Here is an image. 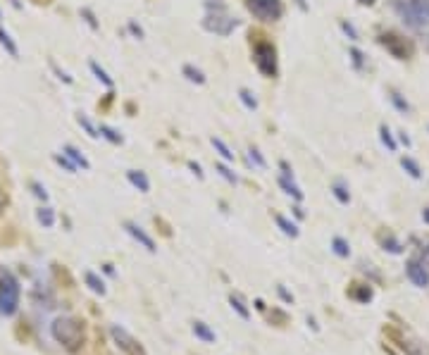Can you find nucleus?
Returning <instances> with one entry per match:
<instances>
[{
  "instance_id": "f3484780",
  "label": "nucleus",
  "mask_w": 429,
  "mask_h": 355,
  "mask_svg": "<svg viewBox=\"0 0 429 355\" xmlns=\"http://www.w3.org/2000/svg\"><path fill=\"white\" fill-rule=\"evenodd\" d=\"M401 167H403V169H405V172H408V174H410L412 179H420V176H422V169H420V164L415 162L412 157H408V155H405V157H401Z\"/></svg>"
},
{
  "instance_id": "4468645a",
  "label": "nucleus",
  "mask_w": 429,
  "mask_h": 355,
  "mask_svg": "<svg viewBox=\"0 0 429 355\" xmlns=\"http://www.w3.org/2000/svg\"><path fill=\"white\" fill-rule=\"evenodd\" d=\"M193 334L201 338V341H205V343H215V331H212L205 322H196V324H193Z\"/></svg>"
},
{
  "instance_id": "7c9ffc66",
  "label": "nucleus",
  "mask_w": 429,
  "mask_h": 355,
  "mask_svg": "<svg viewBox=\"0 0 429 355\" xmlns=\"http://www.w3.org/2000/svg\"><path fill=\"white\" fill-rule=\"evenodd\" d=\"M389 98H391V103L396 105V110H398V112H403V115H405V112H410V105H408V101H403V98H401V93L391 91V96H389Z\"/></svg>"
},
{
  "instance_id": "de8ad7c7",
  "label": "nucleus",
  "mask_w": 429,
  "mask_h": 355,
  "mask_svg": "<svg viewBox=\"0 0 429 355\" xmlns=\"http://www.w3.org/2000/svg\"><path fill=\"white\" fill-rule=\"evenodd\" d=\"M422 217H424V222H427V224H429V208L424 210V212H422Z\"/></svg>"
},
{
  "instance_id": "1a4fd4ad",
  "label": "nucleus",
  "mask_w": 429,
  "mask_h": 355,
  "mask_svg": "<svg viewBox=\"0 0 429 355\" xmlns=\"http://www.w3.org/2000/svg\"><path fill=\"white\" fill-rule=\"evenodd\" d=\"M379 41H382L384 46L389 48V53H391L393 57H398V60H405V57L410 55V48L405 46V43H403L398 36H393V34H389V36H382Z\"/></svg>"
},
{
  "instance_id": "ddd939ff",
  "label": "nucleus",
  "mask_w": 429,
  "mask_h": 355,
  "mask_svg": "<svg viewBox=\"0 0 429 355\" xmlns=\"http://www.w3.org/2000/svg\"><path fill=\"white\" fill-rule=\"evenodd\" d=\"M62 153L67 155V157H69V160H72L76 167H81V169H89V167H91V162H89V160H86V157H83V155L79 153V150H76L74 146H64V148H62Z\"/></svg>"
},
{
  "instance_id": "dca6fc26",
  "label": "nucleus",
  "mask_w": 429,
  "mask_h": 355,
  "mask_svg": "<svg viewBox=\"0 0 429 355\" xmlns=\"http://www.w3.org/2000/svg\"><path fill=\"white\" fill-rule=\"evenodd\" d=\"M0 46L5 48V50H8V53L12 55V57H19V48H17V43L12 41V36H10V34H8V31H5L3 27H0Z\"/></svg>"
},
{
  "instance_id": "6ab92c4d",
  "label": "nucleus",
  "mask_w": 429,
  "mask_h": 355,
  "mask_svg": "<svg viewBox=\"0 0 429 355\" xmlns=\"http://www.w3.org/2000/svg\"><path fill=\"white\" fill-rule=\"evenodd\" d=\"M210 143H212V148H215V150L222 155V160H227V162H231V160H234V153L229 150V146L222 141V138H210Z\"/></svg>"
},
{
  "instance_id": "a878e982",
  "label": "nucleus",
  "mask_w": 429,
  "mask_h": 355,
  "mask_svg": "<svg viewBox=\"0 0 429 355\" xmlns=\"http://www.w3.org/2000/svg\"><path fill=\"white\" fill-rule=\"evenodd\" d=\"M351 296L360 303H367V301H372V289H367V286H356V289L351 291Z\"/></svg>"
},
{
  "instance_id": "c03bdc74",
  "label": "nucleus",
  "mask_w": 429,
  "mask_h": 355,
  "mask_svg": "<svg viewBox=\"0 0 429 355\" xmlns=\"http://www.w3.org/2000/svg\"><path fill=\"white\" fill-rule=\"evenodd\" d=\"M279 293H282V298H284L286 303H291V296H289V293L284 291V286H279Z\"/></svg>"
},
{
  "instance_id": "4c0bfd02",
  "label": "nucleus",
  "mask_w": 429,
  "mask_h": 355,
  "mask_svg": "<svg viewBox=\"0 0 429 355\" xmlns=\"http://www.w3.org/2000/svg\"><path fill=\"white\" fill-rule=\"evenodd\" d=\"M217 172L222 174V176H224V179H227L229 184H236V182H238V179H236V174H231V172L227 169V167H224V164H217Z\"/></svg>"
},
{
  "instance_id": "7ed1b4c3",
  "label": "nucleus",
  "mask_w": 429,
  "mask_h": 355,
  "mask_svg": "<svg viewBox=\"0 0 429 355\" xmlns=\"http://www.w3.org/2000/svg\"><path fill=\"white\" fill-rule=\"evenodd\" d=\"M19 282L15 279V274L3 272L0 277V315H15L19 308Z\"/></svg>"
},
{
  "instance_id": "c9c22d12",
  "label": "nucleus",
  "mask_w": 429,
  "mask_h": 355,
  "mask_svg": "<svg viewBox=\"0 0 429 355\" xmlns=\"http://www.w3.org/2000/svg\"><path fill=\"white\" fill-rule=\"evenodd\" d=\"M351 60H353V64H356V69H363V64H365V57H363V53L358 50V48H351Z\"/></svg>"
},
{
  "instance_id": "9b49d317",
  "label": "nucleus",
  "mask_w": 429,
  "mask_h": 355,
  "mask_svg": "<svg viewBox=\"0 0 429 355\" xmlns=\"http://www.w3.org/2000/svg\"><path fill=\"white\" fill-rule=\"evenodd\" d=\"M398 346L403 348L405 355H429V346L422 343L420 338H415V336H401V343Z\"/></svg>"
},
{
  "instance_id": "58836bf2",
  "label": "nucleus",
  "mask_w": 429,
  "mask_h": 355,
  "mask_svg": "<svg viewBox=\"0 0 429 355\" xmlns=\"http://www.w3.org/2000/svg\"><path fill=\"white\" fill-rule=\"evenodd\" d=\"M31 189H34V193H36L38 198H41V201H48V193H46V189H43V186H41V184H31Z\"/></svg>"
},
{
  "instance_id": "20e7f679",
  "label": "nucleus",
  "mask_w": 429,
  "mask_h": 355,
  "mask_svg": "<svg viewBox=\"0 0 429 355\" xmlns=\"http://www.w3.org/2000/svg\"><path fill=\"white\" fill-rule=\"evenodd\" d=\"M253 60H255V67L260 69L263 76H267V79L277 76V50H274L272 43L258 41L255 48H253Z\"/></svg>"
},
{
  "instance_id": "2f4dec72",
  "label": "nucleus",
  "mask_w": 429,
  "mask_h": 355,
  "mask_svg": "<svg viewBox=\"0 0 429 355\" xmlns=\"http://www.w3.org/2000/svg\"><path fill=\"white\" fill-rule=\"evenodd\" d=\"M229 303H231V308L236 310V312H238V315H241L243 319L250 317V312H248V308L243 305V303H241V298H238V296H231V298H229Z\"/></svg>"
},
{
  "instance_id": "f8f14e48",
  "label": "nucleus",
  "mask_w": 429,
  "mask_h": 355,
  "mask_svg": "<svg viewBox=\"0 0 429 355\" xmlns=\"http://www.w3.org/2000/svg\"><path fill=\"white\" fill-rule=\"evenodd\" d=\"M127 176H129V182L136 186L141 193H148L150 191V182H148V176L143 172H138V169H129L127 172Z\"/></svg>"
},
{
  "instance_id": "c85d7f7f",
  "label": "nucleus",
  "mask_w": 429,
  "mask_h": 355,
  "mask_svg": "<svg viewBox=\"0 0 429 355\" xmlns=\"http://www.w3.org/2000/svg\"><path fill=\"white\" fill-rule=\"evenodd\" d=\"M76 122L81 124V127H83V131H86V134H89V136H91V138H98V136H101V134H98V129L93 127V124H91V119L86 117V115H79V119H76Z\"/></svg>"
},
{
  "instance_id": "a19ab883",
  "label": "nucleus",
  "mask_w": 429,
  "mask_h": 355,
  "mask_svg": "<svg viewBox=\"0 0 429 355\" xmlns=\"http://www.w3.org/2000/svg\"><path fill=\"white\" fill-rule=\"evenodd\" d=\"M53 69H55V72H57V76H60V79H62L64 83H72V76H67V74H64V72H60V69H57L55 64H53Z\"/></svg>"
},
{
  "instance_id": "79ce46f5",
  "label": "nucleus",
  "mask_w": 429,
  "mask_h": 355,
  "mask_svg": "<svg viewBox=\"0 0 429 355\" xmlns=\"http://www.w3.org/2000/svg\"><path fill=\"white\" fill-rule=\"evenodd\" d=\"M129 29H131V31H134L138 38L143 36V31H141V27H136V22H129Z\"/></svg>"
},
{
  "instance_id": "9d476101",
  "label": "nucleus",
  "mask_w": 429,
  "mask_h": 355,
  "mask_svg": "<svg viewBox=\"0 0 429 355\" xmlns=\"http://www.w3.org/2000/svg\"><path fill=\"white\" fill-rule=\"evenodd\" d=\"M124 229H127L129 234H131V236L136 238L138 243H141V246L146 248L148 253H155L157 248H155V241H153V238L148 236L146 231H143V229L138 227V224H134V222H124Z\"/></svg>"
},
{
  "instance_id": "473e14b6",
  "label": "nucleus",
  "mask_w": 429,
  "mask_h": 355,
  "mask_svg": "<svg viewBox=\"0 0 429 355\" xmlns=\"http://www.w3.org/2000/svg\"><path fill=\"white\" fill-rule=\"evenodd\" d=\"M248 162H250V164L255 162L258 167H267L265 157H263V155H260V150H258V148H248Z\"/></svg>"
},
{
  "instance_id": "09e8293b",
  "label": "nucleus",
  "mask_w": 429,
  "mask_h": 355,
  "mask_svg": "<svg viewBox=\"0 0 429 355\" xmlns=\"http://www.w3.org/2000/svg\"><path fill=\"white\" fill-rule=\"evenodd\" d=\"M358 3H360V5H372L375 0H358Z\"/></svg>"
},
{
  "instance_id": "a18cd8bd",
  "label": "nucleus",
  "mask_w": 429,
  "mask_h": 355,
  "mask_svg": "<svg viewBox=\"0 0 429 355\" xmlns=\"http://www.w3.org/2000/svg\"><path fill=\"white\" fill-rule=\"evenodd\" d=\"M296 3H298V8H301L303 12H308V5H305V0H296Z\"/></svg>"
},
{
  "instance_id": "c756f323",
  "label": "nucleus",
  "mask_w": 429,
  "mask_h": 355,
  "mask_svg": "<svg viewBox=\"0 0 429 355\" xmlns=\"http://www.w3.org/2000/svg\"><path fill=\"white\" fill-rule=\"evenodd\" d=\"M331 193L336 196L338 203H344V205H348V203H351V193H348L346 189L341 186V184H334V186H331Z\"/></svg>"
},
{
  "instance_id": "2eb2a0df",
  "label": "nucleus",
  "mask_w": 429,
  "mask_h": 355,
  "mask_svg": "<svg viewBox=\"0 0 429 355\" xmlns=\"http://www.w3.org/2000/svg\"><path fill=\"white\" fill-rule=\"evenodd\" d=\"M279 186H282V189L289 193V196H293L296 201H303V191L296 186V184H293V179H289V176H284V174H282V176H279Z\"/></svg>"
},
{
  "instance_id": "0eeeda50",
  "label": "nucleus",
  "mask_w": 429,
  "mask_h": 355,
  "mask_svg": "<svg viewBox=\"0 0 429 355\" xmlns=\"http://www.w3.org/2000/svg\"><path fill=\"white\" fill-rule=\"evenodd\" d=\"M405 274H408V279H410L417 289H427L429 286V270L420 260H410V262L405 264Z\"/></svg>"
},
{
  "instance_id": "393cba45",
  "label": "nucleus",
  "mask_w": 429,
  "mask_h": 355,
  "mask_svg": "<svg viewBox=\"0 0 429 355\" xmlns=\"http://www.w3.org/2000/svg\"><path fill=\"white\" fill-rule=\"evenodd\" d=\"M91 72L96 74V79H98L101 83H105L108 88H112V79H110L108 72H105V69H103V67H101L98 62H91Z\"/></svg>"
},
{
  "instance_id": "412c9836",
  "label": "nucleus",
  "mask_w": 429,
  "mask_h": 355,
  "mask_svg": "<svg viewBox=\"0 0 429 355\" xmlns=\"http://www.w3.org/2000/svg\"><path fill=\"white\" fill-rule=\"evenodd\" d=\"M83 279H86V284H89V289H91V291L101 293V296L105 293V284H103V279H98L93 272H86L83 274Z\"/></svg>"
},
{
  "instance_id": "8fccbe9b",
  "label": "nucleus",
  "mask_w": 429,
  "mask_h": 355,
  "mask_svg": "<svg viewBox=\"0 0 429 355\" xmlns=\"http://www.w3.org/2000/svg\"><path fill=\"white\" fill-rule=\"evenodd\" d=\"M427 50H429V38H427Z\"/></svg>"
},
{
  "instance_id": "6e6552de",
  "label": "nucleus",
  "mask_w": 429,
  "mask_h": 355,
  "mask_svg": "<svg viewBox=\"0 0 429 355\" xmlns=\"http://www.w3.org/2000/svg\"><path fill=\"white\" fill-rule=\"evenodd\" d=\"M112 338L117 341V346L122 348L127 355H146V353H143V348L138 346L136 341L129 336V334L122 327H112Z\"/></svg>"
},
{
  "instance_id": "f257e3e1",
  "label": "nucleus",
  "mask_w": 429,
  "mask_h": 355,
  "mask_svg": "<svg viewBox=\"0 0 429 355\" xmlns=\"http://www.w3.org/2000/svg\"><path fill=\"white\" fill-rule=\"evenodd\" d=\"M396 15L410 29H429V0H393Z\"/></svg>"
},
{
  "instance_id": "4be33fe9",
  "label": "nucleus",
  "mask_w": 429,
  "mask_h": 355,
  "mask_svg": "<svg viewBox=\"0 0 429 355\" xmlns=\"http://www.w3.org/2000/svg\"><path fill=\"white\" fill-rule=\"evenodd\" d=\"M379 136H382V143L386 148H389V153H396V141H393V136H391V131H389V127H386V124H382V127H379Z\"/></svg>"
},
{
  "instance_id": "37998d69",
  "label": "nucleus",
  "mask_w": 429,
  "mask_h": 355,
  "mask_svg": "<svg viewBox=\"0 0 429 355\" xmlns=\"http://www.w3.org/2000/svg\"><path fill=\"white\" fill-rule=\"evenodd\" d=\"M189 167H191L193 172H196V174H198V176H201V179H203V172H201V164H196V162H191V164H189Z\"/></svg>"
},
{
  "instance_id": "aec40b11",
  "label": "nucleus",
  "mask_w": 429,
  "mask_h": 355,
  "mask_svg": "<svg viewBox=\"0 0 429 355\" xmlns=\"http://www.w3.org/2000/svg\"><path fill=\"white\" fill-rule=\"evenodd\" d=\"M274 219H277V224H279V229H282V231L286 234V236H291V238L298 236V229H296V224H293V222H289V219L282 217V215H277Z\"/></svg>"
},
{
  "instance_id": "49530a36",
  "label": "nucleus",
  "mask_w": 429,
  "mask_h": 355,
  "mask_svg": "<svg viewBox=\"0 0 429 355\" xmlns=\"http://www.w3.org/2000/svg\"><path fill=\"white\" fill-rule=\"evenodd\" d=\"M401 141H403V143H405V146H410V138L405 136V134H403V131H401Z\"/></svg>"
},
{
  "instance_id": "ea45409f",
  "label": "nucleus",
  "mask_w": 429,
  "mask_h": 355,
  "mask_svg": "<svg viewBox=\"0 0 429 355\" xmlns=\"http://www.w3.org/2000/svg\"><path fill=\"white\" fill-rule=\"evenodd\" d=\"M81 15L86 17V22L91 24V29H98V22H96V17H93V12H91V10H81Z\"/></svg>"
},
{
  "instance_id": "5701e85b",
  "label": "nucleus",
  "mask_w": 429,
  "mask_h": 355,
  "mask_svg": "<svg viewBox=\"0 0 429 355\" xmlns=\"http://www.w3.org/2000/svg\"><path fill=\"white\" fill-rule=\"evenodd\" d=\"M36 217H38V222H41V224H43V227L46 229H50L55 224V212L50 208H41L36 212Z\"/></svg>"
},
{
  "instance_id": "a211bd4d",
  "label": "nucleus",
  "mask_w": 429,
  "mask_h": 355,
  "mask_svg": "<svg viewBox=\"0 0 429 355\" xmlns=\"http://www.w3.org/2000/svg\"><path fill=\"white\" fill-rule=\"evenodd\" d=\"M184 76L189 79V81H193V83H205V74L201 72V69H196L193 64H184Z\"/></svg>"
},
{
  "instance_id": "423d86ee",
  "label": "nucleus",
  "mask_w": 429,
  "mask_h": 355,
  "mask_svg": "<svg viewBox=\"0 0 429 355\" xmlns=\"http://www.w3.org/2000/svg\"><path fill=\"white\" fill-rule=\"evenodd\" d=\"M246 8L260 22H277L284 15L282 0H246Z\"/></svg>"
},
{
  "instance_id": "bb28decb",
  "label": "nucleus",
  "mask_w": 429,
  "mask_h": 355,
  "mask_svg": "<svg viewBox=\"0 0 429 355\" xmlns=\"http://www.w3.org/2000/svg\"><path fill=\"white\" fill-rule=\"evenodd\" d=\"M238 98H241V103H243V105H246L248 110H258V101H255V96H253V93L248 91V88H241V91H238Z\"/></svg>"
},
{
  "instance_id": "72a5a7b5",
  "label": "nucleus",
  "mask_w": 429,
  "mask_h": 355,
  "mask_svg": "<svg viewBox=\"0 0 429 355\" xmlns=\"http://www.w3.org/2000/svg\"><path fill=\"white\" fill-rule=\"evenodd\" d=\"M382 246H384V250H389V253H401V243H398L393 236L382 238Z\"/></svg>"
},
{
  "instance_id": "cd10ccee",
  "label": "nucleus",
  "mask_w": 429,
  "mask_h": 355,
  "mask_svg": "<svg viewBox=\"0 0 429 355\" xmlns=\"http://www.w3.org/2000/svg\"><path fill=\"white\" fill-rule=\"evenodd\" d=\"M331 246H334V253L338 255V257H348V255H351V248H348V243L346 241H344V238H334V241H331Z\"/></svg>"
},
{
  "instance_id": "39448f33",
  "label": "nucleus",
  "mask_w": 429,
  "mask_h": 355,
  "mask_svg": "<svg viewBox=\"0 0 429 355\" xmlns=\"http://www.w3.org/2000/svg\"><path fill=\"white\" fill-rule=\"evenodd\" d=\"M203 27L212 31V34H217V36H229L234 29L238 27V19L229 17L227 15V8H217L215 12H208L205 19H203Z\"/></svg>"
},
{
  "instance_id": "e433bc0d",
  "label": "nucleus",
  "mask_w": 429,
  "mask_h": 355,
  "mask_svg": "<svg viewBox=\"0 0 429 355\" xmlns=\"http://www.w3.org/2000/svg\"><path fill=\"white\" fill-rule=\"evenodd\" d=\"M341 29H344V34H346L351 41H360V36H358V31H356V27L351 24V22H341Z\"/></svg>"
},
{
  "instance_id": "f704fd0d",
  "label": "nucleus",
  "mask_w": 429,
  "mask_h": 355,
  "mask_svg": "<svg viewBox=\"0 0 429 355\" xmlns=\"http://www.w3.org/2000/svg\"><path fill=\"white\" fill-rule=\"evenodd\" d=\"M55 162H57V164H62V167H64V169H67L69 174H76V164L69 162V160H67V155H64V153H62V155H55Z\"/></svg>"
},
{
  "instance_id": "f03ea898",
  "label": "nucleus",
  "mask_w": 429,
  "mask_h": 355,
  "mask_svg": "<svg viewBox=\"0 0 429 355\" xmlns=\"http://www.w3.org/2000/svg\"><path fill=\"white\" fill-rule=\"evenodd\" d=\"M50 334L67 350H79L83 343V324L74 317H57L50 327Z\"/></svg>"
},
{
  "instance_id": "b1692460",
  "label": "nucleus",
  "mask_w": 429,
  "mask_h": 355,
  "mask_svg": "<svg viewBox=\"0 0 429 355\" xmlns=\"http://www.w3.org/2000/svg\"><path fill=\"white\" fill-rule=\"evenodd\" d=\"M98 134H101L103 138H108L110 143H122V136H119L112 127H108V124H101V127H98Z\"/></svg>"
}]
</instances>
